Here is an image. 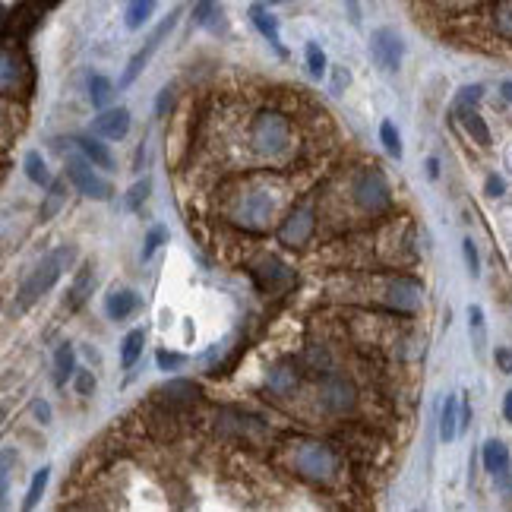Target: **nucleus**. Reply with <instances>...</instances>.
<instances>
[{"label":"nucleus","instance_id":"f257e3e1","mask_svg":"<svg viewBox=\"0 0 512 512\" xmlns=\"http://www.w3.org/2000/svg\"><path fill=\"white\" fill-rule=\"evenodd\" d=\"M294 203L288 177L279 168H241L215 196L219 219L244 234H269Z\"/></svg>","mask_w":512,"mask_h":512},{"label":"nucleus","instance_id":"aec40b11","mask_svg":"<svg viewBox=\"0 0 512 512\" xmlns=\"http://www.w3.org/2000/svg\"><path fill=\"white\" fill-rule=\"evenodd\" d=\"M92 288H95V269H92V263H86V266L76 269V275H73V285H70L67 298H64V307H67L70 313H76V310H80V307L89 301Z\"/></svg>","mask_w":512,"mask_h":512},{"label":"nucleus","instance_id":"5701e85b","mask_svg":"<svg viewBox=\"0 0 512 512\" xmlns=\"http://www.w3.org/2000/svg\"><path fill=\"white\" fill-rule=\"evenodd\" d=\"M136 307H140V294L130 291V288H114L108 298H105V313L108 320H127L130 313H136Z\"/></svg>","mask_w":512,"mask_h":512},{"label":"nucleus","instance_id":"4468645a","mask_svg":"<svg viewBox=\"0 0 512 512\" xmlns=\"http://www.w3.org/2000/svg\"><path fill=\"white\" fill-rule=\"evenodd\" d=\"M177 16H181V10H174V13H168V19H162L159 26H155V32L146 38V45L136 51L133 57H130V64H127V70H124V76H121V89H127V86H133L136 83V76H140L143 70H146V64H149V57L162 48V42L171 35V29L177 26Z\"/></svg>","mask_w":512,"mask_h":512},{"label":"nucleus","instance_id":"e433bc0d","mask_svg":"<svg viewBox=\"0 0 512 512\" xmlns=\"http://www.w3.org/2000/svg\"><path fill=\"white\" fill-rule=\"evenodd\" d=\"M481 98H484V86H478V83L459 89L456 102H452V114H459V111H465V108H478Z\"/></svg>","mask_w":512,"mask_h":512},{"label":"nucleus","instance_id":"f03ea898","mask_svg":"<svg viewBox=\"0 0 512 512\" xmlns=\"http://www.w3.org/2000/svg\"><path fill=\"white\" fill-rule=\"evenodd\" d=\"M301 133L294 127L291 114L263 105L247 117L244 127V149L250 155L253 168H279L291 171L301 159Z\"/></svg>","mask_w":512,"mask_h":512},{"label":"nucleus","instance_id":"a19ab883","mask_svg":"<svg viewBox=\"0 0 512 512\" xmlns=\"http://www.w3.org/2000/svg\"><path fill=\"white\" fill-rule=\"evenodd\" d=\"M155 364H159V370H177V367L187 364V358H184V354H177V351H159V354H155Z\"/></svg>","mask_w":512,"mask_h":512},{"label":"nucleus","instance_id":"423d86ee","mask_svg":"<svg viewBox=\"0 0 512 512\" xmlns=\"http://www.w3.org/2000/svg\"><path fill=\"white\" fill-rule=\"evenodd\" d=\"M76 260V247L73 244H64V247H57V250H51V253H45L42 260H38L32 269H29V275L23 279V285H19V291H16V301H13V307H10V313H26L29 307H35L38 301L45 298V294L57 285V279L64 275V269L70 266Z\"/></svg>","mask_w":512,"mask_h":512},{"label":"nucleus","instance_id":"864d4df0","mask_svg":"<svg viewBox=\"0 0 512 512\" xmlns=\"http://www.w3.org/2000/svg\"><path fill=\"white\" fill-rule=\"evenodd\" d=\"M260 4H266V7H279V4H291V0H260Z\"/></svg>","mask_w":512,"mask_h":512},{"label":"nucleus","instance_id":"b1692460","mask_svg":"<svg viewBox=\"0 0 512 512\" xmlns=\"http://www.w3.org/2000/svg\"><path fill=\"white\" fill-rule=\"evenodd\" d=\"M456 117H459L462 130L471 136V143L481 146V149H490V146H494V136H490V127H487L484 117L478 114V108H465V111H459Z\"/></svg>","mask_w":512,"mask_h":512},{"label":"nucleus","instance_id":"5fc2aeb1","mask_svg":"<svg viewBox=\"0 0 512 512\" xmlns=\"http://www.w3.org/2000/svg\"><path fill=\"white\" fill-rule=\"evenodd\" d=\"M45 4H54V0H45Z\"/></svg>","mask_w":512,"mask_h":512},{"label":"nucleus","instance_id":"8fccbe9b","mask_svg":"<svg viewBox=\"0 0 512 512\" xmlns=\"http://www.w3.org/2000/svg\"><path fill=\"white\" fill-rule=\"evenodd\" d=\"M503 418L512 424V389L506 392V399H503Z\"/></svg>","mask_w":512,"mask_h":512},{"label":"nucleus","instance_id":"79ce46f5","mask_svg":"<svg viewBox=\"0 0 512 512\" xmlns=\"http://www.w3.org/2000/svg\"><path fill=\"white\" fill-rule=\"evenodd\" d=\"M73 386H76V392H80V396H92V392H95V377H92V370H76Z\"/></svg>","mask_w":512,"mask_h":512},{"label":"nucleus","instance_id":"c85d7f7f","mask_svg":"<svg viewBox=\"0 0 512 512\" xmlns=\"http://www.w3.org/2000/svg\"><path fill=\"white\" fill-rule=\"evenodd\" d=\"M155 7H159V0H130V4H127V13H124V26H127L130 32L143 29V26L149 23V19H152Z\"/></svg>","mask_w":512,"mask_h":512},{"label":"nucleus","instance_id":"3c124183","mask_svg":"<svg viewBox=\"0 0 512 512\" xmlns=\"http://www.w3.org/2000/svg\"><path fill=\"white\" fill-rule=\"evenodd\" d=\"M427 174H430V177H440V162L433 159V155H430V159H427Z\"/></svg>","mask_w":512,"mask_h":512},{"label":"nucleus","instance_id":"393cba45","mask_svg":"<svg viewBox=\"0 0 512 512\" xmlns=\"http://www.w3.org/2000/svg\"><path fill=\"white\" fill-rule=\"evenodd\" d=\"M102 136H95V133H89V136H76V149H80L86 159L95 165V168H105V171H111L114 168V155L108 152V146L105 143H98Z\"/></svg>","mask_w":512,"mask_h":512},{"label":"nucleus","instance_id":"c9c22d12","mask_svg":"<svg viewBox=\"0 0 512 512\" xmlns=\"http://www.w3.org/2000/svg\"><path fill=\"white\" fill-rule=\"evenodd\" d=\"M380 143H383V149L392 155V159H402V136H399V130H396V124L392 121H383L380 124Z\"/></svg>","mask_w":512,"mask_h":512},{"label":"nucleus","instance_id":"6ab92c4d","mask_svg":"<svg viewBox=\"0 0 512 512\" xmlns=\"http://www.w3.org/2000/svg\"><path fill=\"white\" fill-rule=\"evenodd\" d=\"M250 23H253V29L260 32L266 42L275 48V54L279 57H288V51H285V45H282V35H279V19H275L269 10H266V4H260V0H256V4L250 7Z\"/></svg>","mask_w":512,"mask_h":512},{"label":"nucleus","instance_id":"473e14b6","mask_svg":"<svg viewBox=\"0 0 512 512\" xmlns=\"http://www.w3.org/2000/svg\"><path fill=\"white\" fill-rule=\"evenodd\" d=\"M468 332H471V342H475V351L481 354L487 342V326H484V310L478 304L468 307Z\"/></svg>","mask_w":512,"mask_h":512},{"label":"nucleus","instance_id":"dca6fc26","mask_svg":"<svg viewBox=\"0 0 512 512\" xmlns=\"http://www.w3.org/2000/svg\"><path fill=\"white\" fill-rule=\"evenodd\" d=\"M304 383V370L298 358H285L279 364H272L266 373V389L272 392V399H294Z\"/></svg>","mask_w":512,"mask_h":512},{"label":"nucleus","instance_id":"2eb2a0df","mask_svg":"<svg viewBox=\"0 0 512 512\" xmlns=\"http://www.w3.org/2000/svg\"><path fill=\"white\" fill-rule=\"evenodd\" d=\"M152 402L174 408V411H193L203 402V386L196 380H168L152 389Z\"/></svg>","mask_w":512,"mask_h":512},{"label":"nucleus","instance_id":"39448f33","mask_svg":"<svg viewBox=\"0 0 512 512\" xmlns=\"http://www.w3.org/2000/svg\"><path fill=\"white\" fill-rule=\"evenodd\" d=\"M336 196H342V206L364 222H383L392 219V206H396V196H392V184L386 181V174L377 165H354L348 168L336 187H329Z\"/></svg>","mask_w":512,"mask_h":512},{"label":"nucleus","instance_id":"a18cd8bd","mask_svg":"<svg viewBox=\"0 0 512 512\" xmlns=\"http://www.w3.org/2000/svg\"><path fill=\"white\" fill-rule=\"evenodd\" d=\"M494 361H497L500 373H512V351L509 348H497L494 351Z\"/></svg>","mask_w":512,"mask_h":512},{"label":"nucleus","instance_id":"c03bdc74","mask_svg":"<svg viewBox=\"0 0 512 512\" xmlns=\"http://www.w3.org/2000/svg\"><path fill=\"white\" fill-rule=\"evenodd\" d=\"M484 190H487V196H503L506 193V181H503V177H497V174H490Z\"/></svg>","mask_w":512,"mask_h":512},{"label":"nucleus","instance_id":"58836bf2","mask_svg":"<svg viewBox=\"0 0 512 512\" xmlns=\"http://www.w3.org/2000/svg\"><path fill=\"white\" fill-rule=\"evenodd\" d=\"M149 190H152V181H149V177H143V181H136V184L130 187V193H127V209H130V212L140 209V206L149 200Z\"/></svg>","mask_w":512,"mask_h":512},{"label":"nucleus","instance_id":"de8ad7c7","mask_svg":"<svg viewBox=\"0 0 512 512\" xmlns=\"http://www.w3.org/2000/svg\"><path fill=\"white\" fill-rule=\"evenodd\" d=\"M345 13L351 19V26H361V0H345Z\"/></svg>","mask_w":512,"mask_h":512},{"label":"nucleus","instance_id":"1a4fd4ad","mask_svg":"<svg viewBox=\"0 0 512 512\" xmlns=\"http://www.w3.org/2000/svg\"><path fill=\"white\" fill-rule=\"evenodd\" d=\"M320 231V206L313 196H301L288 206V212L282 215L279 228H275V241L288 250H304L313 244Z\"/></svg>","mask_w":512,"mask_h":512},{"label":"nucleus","instance_id":"c756f323","mask_svg":"<svg viewBox=\"0 0 512 512\" xmlns=\"http://www.w3.org/2000/svg\"><path fill=\"white\" fill-rule=\"evenodd\" d=\"M143 348H146V332L143 329L127 332L124 342H121V367L124 370H133V364L143 358Z\"/></svg>","mask_w":512,"mask_h":512},{"label":"nucleus","instance_id":"412c9836","mask_svg":"<svg viewBox=\"0 0 512 512\" xmlns=\"http://www.w3.org/2000/svg\"><path fill=\"white\" fill-rule=\"evenodd\" d=\"M481 459H484L487 475H494L500 484H509V449H506V443H500V440H487V443H484V452H481Z\"/></svg>","mask_w":512,"mask_h":512},{"label":"nucleus","instance_id":"f3484780","mask_svg":"<svg viewBox=\"0 0 512 512\" xmlns=\"http://www.w3.org/2000/svg\"><path fill=\"white\" fill-rule=\"evenodd\" d=\"M42 10H45L42 0H23V4L10 7L7 19H4V38L26 42V38L32 35V29L38 26V19H42Z\"/></svg>","mask_w":512,"mask_h":512},{"label":"nucleus","instance_id":"a211bd4d","mask_svg":"<svg viewBox=\"0 0 512 512\" xmlns=\"http://www.w3.org/2000/svg\"><path fill=\"white\" fill-rule=\"evenodd\" d=\"M92 133L102 140H124L130 133V111L127 108H105L92 121Z\"/></svg>","mask_w":512,"mask_h":512},{"label":"nucleus","instance_id":"ddd939ff","mask_svg":"<svg viewBox=\"0 0 512 512\" xmlns=\"http://www.w3.org/2000/svg\"><path fill=\"white\" fill-rule=\"evenodd\" d=\"M250 279L263 294H275V291H285L294 282V269L285 260H279V256L269 253L250 266Z\"/></svg>","mask_w":512,"mask_h":512},{"label":"nucleus","instance_id":"2f4dec72","mask_svg":"<svg viewBox=\"0 0 512 512\" xmlns=\"http://www.w3.org/2000/svg\"><path fill=\"white\" fill-rule=\"evenodd\" d=\"M23 168H26V177L35 184V187H51V171L42 159V152H26V159H23Z\"/></svg>","mask_w":512,"mask_h":512},{"label":"nucleus","instance_id":"72a5a7b5","mask_svg":"<svg viewBox=\"0 0 512 512\" xmlns=\"http://www.w3.org/2000/svg\"><path fill=\"white\" fill-rule=\"evenodd\" d=\"M48 478H51V468H38L32 481H29V490H26V500H23V509H35L38 503H42V494L48 487Z\"/></svg>","mask_w":512,"mask_h":512},{"label":"nucleus","instance_id":"f704fd0d","mask_svg":"<svg viewBox=\"0 0 512 512\" xmlns=\"http://www.w3.org/2000/svg\"><path fill=\"white\" fill-rule=\"evenodd\" d=\"M304 57H307V73L313 76V80H323L326 70H329L326 51H323L317 42H307V48H304Z\"/></svg>","mask_w":512,"mask_h":512},{"label":"nucleus","instance_id":"4c0bfd02","mask_svg":"<svg viewBox=\"0 0 512 512\" xmlns=\"http://www.w3.org/2000/svg\"><path fill=\"white\" fill-rule=\"evenodd\" d=\"M165 241H168V228H165V225H155V228L146 234V241H143V253H140V256H143V263L152 260V256L159 253V247H162Z\"/></svg>","mask_w":512,"mask_h":512},{"label":"nucleus","instance_id":"37998d69","mask_svg":"<svg viewBox=\"0 0 512 512\" xmlns=\"http://www.w3.org/2000/svg\"><path fill=\"white\" fill-rule=\"evenodd\" d=\"M171 105H174V86H165V89L159 92V102H155V114L165 117V114L171 111Z\"/></svg>","mask_w":512,"mask_h":512},{"label":"nucleus","instance_id":"cd10ccee","mask_svg":"<svg viewBox=\"0 0 512 512\" xmlns=\"http://www.w3.org/2000/svg\"><path fill=\"white\" fill-rule=\"evenodd\" d=\"M67 206V181H51L45 200H42V209H38V219L42 222H51L57 212Z\"/></svg>","mask_w":512,"mask_h":512},{"label":"nucleus","instance_id":"7ed1b4c3","mask_svg":"<svg viewBox=\"0 0 512 512\" xmlns=\"http://www.w3.org/2000/svg\"><path fill=\"white\" fill-rule=\"evenodd\" d=\"M351 294L348 301H358L364 307H380L389 317L415 320L424 304V285L405 269H364L351 275Z\"/></svg>","mask_w":512,"mask_h":512},{"label":"nucleus","instance_id":"9d476101","mask_svg":"<svg viewBox=\"0 0 512 512\" xmlns=\"http://www.w3.org/2000/svg\"><path fill=\"white\" fill-rule=\"evenodd\" d=\"M212 430L215 437L231 443V446H269L272 443V430L266 421L253 418V415H244L238 408H219L212 415Z\"/></svg>","mask_w":512,"mask_h":512},{"label":"nucleus","instance_id":"09e8293b","mask_svg":"<svg viewBox=\"0 0 512 512\" xmlns=\"http://www.w3.org/2000/svg\"><path fill=\"white\" fill-rule=\"evenodd\" d=\"M348 80H351L348 70H345V67H339V70H336V76H332V92L339 95V92H342V86H348Z\"/></svg>","mask_w":512,"mask_h":512},{"label":"nucleus","instance_id":"bb28decb","mask_svg":"<svg viewBox=\"0 0 512 512\" xmlns=\"http://www.w3.org/2000/svg\"><path fill=\"white\" fill-rule=\"evenodd\" d=\"M76 351H73V345L70 342H64L61 348L54 351V383L57 386H67L73 377H76Z\"/></svg>","mask_w":512,"mask_h":512},{"label":"nucleus","instance_id":"6e6552de","mask_svg":"<svg viewBox=\"0 0 512 512\" xmlns=\"http://www.w3.org/2000/svg\"><path fill=\"white\" fill-rule=\"evenodd\" d=\"M0 92L13 102H26L35 92V64L23 42L4 38V51H0Z\"/></svg>","mask_w":512,"mask_h":512},{"label":"nucleus","instance_id":"a878e982","mask_svg":"<svg viewBox=\"0 0 512 512\" xmlns=\"http://www.w3.org/2000/svg\"><path fill=\"white\" fill-rule=\"evenodd\" d=\"M462 433V405L456 396H446L443 408H440V440L452 443Z\"/></svg>","mask_w":512,"mask_h":512},{"label":"nucleus","instance_id":"0eeeda50","mask_svg":"<svg viewBox=\"0 0 512 512\" xmlns=\"http://www.w3.org/2000/svg\"><path fill=\"white\" fill-rule=\"evenodd\" d=\"M313 383V405L323 418H351L361 408V389L342 367L323 373Z\"/></svg>","mask_w":512,"mask_h":512},{"label":"nucleus","instance_id":"49530a36","mask_svg":"<svg viewBox=\"0 0 512 512\" xmlns=\"http://www.w3.org/2000/svg\"><path fill=\"white\" fill-rule=\"evenodd\" d=\"M32 415L38 418V424H48V421H51V405L42 402V399H35V402H32Z\"/></svg>","mask_w":512,"mask_h":512},{"label":"nucleus","instance_id":"20e7f679","mask_svg":"<svg viewBox=\"0 0 512 512\" xmlns=\"http://www.w3.org/2000/svg\"><path fill=\"white\" fill-rule=\"evenodd\" d=\"M279 462L294 478L313 487H336L345 478V456L329 440L291 433L279 443Z\"/></svg>","mask_w":512,"mask_h":512},{"label":"nucleus","instance_id":"4be33fe9","mask_svg":"<svg viewBox=\"0 0 512 512\" xmlns=\"http://www.w3.org/2000/svg\"><path fill=\"white\" fill-rule=\"evenodd\" d=\"M487 23L500 42L512 45V0H487Z\"/></svg>","mask_w":512,"mask_h":512},{"label":"nucleus","instance_id":"f8f14e48","mask_svg":"<svg viewBox=\"0 0 512 512\" xmlns=\"http://www.w3.org/2000/svg\"><path fill=\"white\" fill-rule=\"evenodd\" d=\"M370 57L383 73H399L402 57H405V42L396 29H377L370 32Z\"/></svg>","mask_w":512,"mask_h":512},{"label":"nucleus","instance_id":"7c9ffc66","mask_svg":"<svg viewBox=\"0 0 512 512\" xmlns=\"http://www.w3.org/2000/svg\"><path fill=\"white\" fill-rule=\"evenodd\" d=\"M89 102L98 111L111 108V102H114V83L108 80V76H98V73L89 76Z\"/></svg>","mask_w":512,"mask_h":512},{"label":"nucleus","instance_id":"9b49d317","mask_svg":"<svg viewBox=\"0 0 512 512\" xmlns=\"http://www.w3.org/2000/svg\"><path fill=\"white\" fill-rule=\"evenodd\" d=\"M95 165L86 159V155H73V159H67V181L73 184L76 193H83L86 200H95V203H108L114 196V187L105 181L102 174L92 171Z\"/></svg>","mask_w":512,"mask_h":512},{"label":"nucleus","instance_id":"ea45409f","mask_svg":"<svg viewBox=\"0 0 512 512\" xmlns=\"http://www.w3.org/2000/svg\"><path fill=\"white\" fill-rule=\"evenodd\" d=\"M462 253H465V266H468V272L478 279V275H481V256H478V247H475V241L465 238V241H462Z\"/></svg>","mask_w":512,"mask_h":512},{"label":"nucleus","instance_id":"603ef678","mask_svg":"<svg viewBox=\"0 0 512 512\" xmlns=\"http://www.w3.org/2000/svg\"><path fill=\"white\" fill-rule=\"evenodd\" d=\"M500 92H503L506 102H512V83H503V86H500Z\"/></svg>","mask_w":512,"mask_h":512}]
</instances>
